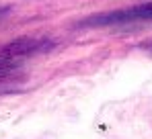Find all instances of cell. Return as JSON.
<instances>
[{"label":"cell","mask_w":152,"mask_h":139,"mask_svg":"<svg viewBox=\"0 0 152 139\" xmlns=\"http://www.w3.org/2000/svg\"><path fill=\"white\" fill-rule=\"evenodd\" d=\"M150 49H152V45H150Z\"/></svg>","instance_id":"cell-3"},{"label":"cell","mask_w":152,"mask_h":139,"mask_svg":"<svg viewBox=\"0 0 152 139\" xmlns=\"http://www.w3.org/2000/svg\"><path fill=\"white\" fill-rule=\"evenodd\" d=\"M142 21H152V2H144L132 8L115 10L103 17H95L86 25H121V23H142Z\"/></svg>","instance_id":"cell-2"},{"label":"cell","mask_w":152,"mask_h":139,"mask_svg":"<svg viewBox=\"0 0 152 139\" xmlns=\"http://www.w3.org/2000/svg\"><path fill=\"white\" fill-rule=\"evenodd\" d=\"M53 45L48 39H41V37H23L19 41H12L6 47L0 49V82L6 80L15 70L19 68V64L33 55V53H39V51H45Z\"/></svg>","instance_id":"cell-1"}]
</instances>
